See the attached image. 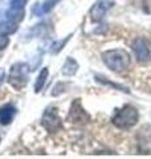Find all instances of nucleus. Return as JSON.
<instances>
[{
	"label": "nucleus",
	"mask_w": 151,
	"mask_h": 159,
	"mask_svg": "<svg viewBox=\"0 0 151 159\" xmlns=\"http://www.w3.org/2000/svg\"><path fill=\"white\" fill-rule=\"evenodd\" d=\"M114 6V0H98L94 6L90 8V20L92 21H98L103 17V15L106 13L110 8Z\"/></svg>",
	"instance_id": "7"
},
{
	"label": "nucleus",
	"mask_w": 151,
	"mask_h": 159,
	"mask_svg": "<svg viewBox=\"0 0 151 159\" xmlns=\"http://www.w3.org/2000/svg\"><path fill=\"white\" fill-rule=\"evenodd\" d=\"M41 125L44 126V129L50 134L58 133L62 127L61 123V118H60L57 109L56 107H48L45 110L44 116L41 118Z\"/></svg>",
	"instance_id": "4"
},
{
	"label": "nucleus",
	"mask_w": 151,
	"mask_h": 159,
	"mask_svg": "<svg viewBox=\"0 0 151 159\" xmlns=\"http://www.w3.org/2000/svg\"><path fill=\"white\" fill-rule=\"evenodd\" d=\"M139 119V114L137 111V109L131 105H125L122 109L114 114V117L112 119L113 125L118 129H130L134 125H137Z\"/></svg>",
	"instance_id": "2"
},
{
	"label": "nucleus",
	"mask_w": 151,
	"mask_h": 159,
	"mask_svg": "<svg viewBox=\"0 0 151 159\" xmlns=\"http://www.w3.org/2000/svg\"><path fill=\"white\" fill-rule=\"evenodd\" d=\"M77 69H78L77 61L73 58H68L62 66V74H65V76H73V74L77 73Z\"/></svg>",
	"instance_id": "10"
},
{
	"label": "nucleus",
	"mask_w": 151,
	"mask_h": 159,
	"mask_svg": "<svg viewBox=\"0 0 151 159\" xmlns=\"http://www.w3.org/2000/svg\"><path fill=\"white\" fill-rule=\"evenodd\" d=\"M57 3H58V0H47L43 6V12H49Z\"/></svg>",
	"instance_id": "15"
},
{
	"label": "nucleus",
	"mask_w": 151,
	"mask_h": 159,
	"mask_svg": "<svg viewBox=\"0 0 151 159\" xmlns=\"http://www.w3.org/2000/svg\"><path fill=\"white\" fill-rule=\"evenodd\" d=\"M133 49H134V54H135V58L138 60V62L146 64V62H149L151 60L150 44L146 41L143 37H138V39L134 40Z\"/></svg>",
	"instance_id": "6"
},
{
	"label": "nucleus",
	"mask_w": 151,
	"mask_h": 159,
	"mask_svg": "<svg viewBox=\"0 0 151 159\" xmlns=\"http://www.w3.org/2000/svg\"><path fill=\"white\" fill-rule=\"evenodd\" d=\"M0 141H2V139H0Z\"/></svg>",
	"instance_id": "19"
},
{
	"label": "nucleus",
	"mask_w": 151,
	"mask_h": 159,
	"mask_svg": "<svg viewBox=\"0 0 151 159\" xmlns=\"http://www.w3.org/2000/svg\"><path fill=\"white\" fill-rule=\"evenodd\" d=\"M28 0H12L11 2V7H17V8H24L25 3Z\"/></svg>",
	"instance_id": "17"
},
{
	"label": "nucleus",
	"mask_w": 151,
	"mask_h": 159,
	"mask_svg": "<svg viewBox=\"0 0 151 159\" xmlns=\"http://www.w3.org/2000/svg\"><path fill=\"white\" fill-rule=\"evenodd\" d=\"M16 31H17V23H13V21H11V20L0 23V34L8 36V34H12Z\"/></svg>",
	"instance_id": "9"
},
{
	"label": "nucleus",
	"mask_w": 151,
	"mask_h": 159,
	"mask_svg": "<svg viewBox=\"0 0 151 159\" xmlns=\"http://www.w3.org/2000/svg\"><path fill=\"white\" fill-rule=\"evenodd\" d=\"M69 39H70V36L65 37V39L62 40V41H60V43H58V41H57V43H54L53 45H52V48H50V52H52V53H57V52H60V51L62 49V47L65 45V43H66Z\"/></svg>",
	"instance_id": "13"
},
{
	"label": "nucleus",
	"mask_w": 151,
	"mask_h": 159,
	"mask_svg": "<svg viewBox=\"0 0 151 159\" xmlns=\"http://www.w3.org/2000/svg\"><path fill=\"white\" fill-rule=\"evenodd\" d=\"M98 80L99 82H103V84H106V85H109V86H113V88H117V89H119V90H123V92H129L127 89H126L125 86H121V85H117V84H113V82H110V81H106V78H103V77H95Z\"/></svg>",
	"instance_id": "14"
},
{
	"label": "nucleus",
	"mask_w": 151,
	"mask_h": 159,
	"mask_svg": "<svg viewBox=\"0 0 151 159\" xmlns=\"http://www.w3.org/2000/svg\"><path fill=\"white\" fill-rule=\"evenodd\" d=\"M48 74H49L48 68H43L41 72H40V74H39L37 80H36V82H34V92L36 93H39L43 89V86L45 85V81H47V78H48Z\"/></svg>",
	"instance_id": "12"
},
{
	"label": "nucleus",
	"mask_w": 151,
	"mask_h": 159,
	"mask_svg": "<svg viewBox=\"0 0 151 159\" xmlns=\"http://www.w3.org/2000/svg\"><path fill=\"white\" fill-rule=\"evenodd\" d=\"M8 82L13 89L21 90L28 84V65L24 62H17L11 68L8 76Z\"/></svg>",
	"instance_id": "3"
},
{
	"label": "nucleus",
	"mask_w": 151,
	"mask_h": 159,
	"mask_svg": "<svg viewBox=\"0 0 151 159\" xmlns=\"http://www.w3.org/2000/svg\"><path fill=\"white\" fill-rule=\"evenodd\" d=\"M4 78H6V76H4V73H3V72H0V85H2V84H3Z\"/></svg>",
	"instance_id": "18"
},
{
	"label": "nucleus",
	"mask_w": 151,
	"mask_h": 159,
	"mask_svg": "<svg viewBox=\"0 0 151 159\" xmlns=\"http://www.w3.org/2000/svg\"><path fill=\"white\" fill-rule=\"evenodd\" d=\"M8 20L13 23H19L24 19V8H17V7H11V9L7 12Z\"/></svg>",
	"instance_id": "11"
},
{
	"label": "nucleus",
	"mask_w": 151,
	"mask_h": 159,
	"mask_svg": "<svg viewBox=\"0 0 151 159\" xmlns=\"http://www.w3.org/2000/svg\"><path fill=\"white\" fill-rule=\"evenodd\" d=\"M102 61L113 72L121 73L129 69L131 64V57L123 49H113V51H106L102 53Z\"/></svg>",
	"instance_id": "1"
},
{
	"label": "nucleus",
	"mask_w": 151,
	"mask_h": 159,
	"mask_svg": "<svg viewBox=\"0 0 151 159\" xmlns=\"http://www.w3.org/2000/svg\"><path fill=\"white\" fill-rule=\"evenodd\" d=\"M9 44V39L7 36H4V34H0V51H3V49H6Z\"/></svg>",
	"instance_id": "16"
},
{
	"label": "nucleus",
	"mask_w": 151,
	"mask_h": 159,
	"mask_svg": "<svg viewBox=\"0 0 151 159\" xmlns=\"http://www.w3.org/2000/svg\"><path fill=\"white\" fill-rule=\"evenodd\" d=\"M16 114V107L12 103H6L0 107V123L2 125H8L12 122V119Z\"/></svg>",
	"instance_id": "8"
},
{
	"label": "nucleus",
	"mask_w": 151,
	"mask_h": 159,
	"mask_svg": "<svg viewBox=\"0 0 151 159\" xmlns=\"http://www.w3.org/2000/svg\"><path fill=\"white\" fill-rule=\"evenodd\" d=\"M90 116L88 114V111L82 107L81 99H74L70 105V110L68 114V121H70L72 123L76 125H86L90 122Z\"/></svg>",
	"instance_id": "5"
}]
</instances>
